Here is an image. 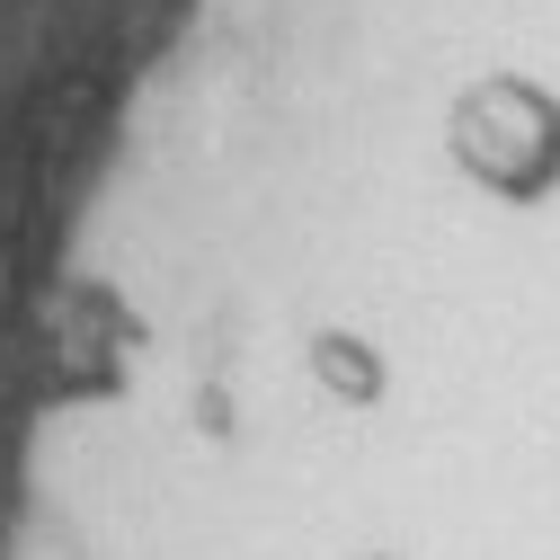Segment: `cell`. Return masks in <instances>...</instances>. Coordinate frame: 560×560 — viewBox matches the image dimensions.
Returning a JSON list of instances; mask_svg holds the SVG:
<instances>
[{"instance_id":"6da1fadb","label":"cell","mask_w":560,"mask_h":560,"mask_svg":"<svg viewBox=\"0 0 560 560\" xmlns=\"http://www.w3.org/2000/svg\"><path fill=\"white\" fill-rule=\"evenodd\" d=\"M445 152L499 205H542L560 187V90L534 72H480L445 107Z\"/></svg>"},{"instance_id":"7a4b0ae2","label":"cell","mask_w":560,"mask_h":560,"mask_svg":"<svg viewBox=\"0 0 560 560\" xmlns=\"http://www.w3.org/2000/svg\"><path fill=\"white\" fill-rule=\"evenodd\" d=\"M294 365H303V383H312L329 409H347V418H365V409L392 400V357H383L365 329H347V320H320V329L294 347Z\"/></svg>"},{"instance_id":"3957f363","label":"cell","mask_w":560,"mask_h":560,"mask_svg":"<svg viewBox=\"0 0 560 560\" xmlns=\"http://www.w3.org/2000/svg\"><path fill=\"white\" fill-rule=\"evenodd\" d=\"M357 560H392V551H357Z\"/></svg>"}]
</instances>
